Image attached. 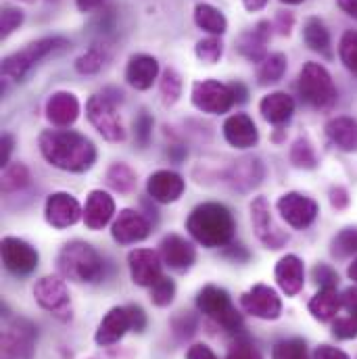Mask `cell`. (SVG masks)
<instances>
[{
  "instance_id": "1",
  "label": "cell",
  "mask_w": 357,
  "mask_h": 359,
  "mask_svg": "<svg viewBox=\"0 0 357 359\" xmlns=\"http://www.w3.org/2000/svg\"><path fill=\"white\" fill-rule=\"evenodd\" d=\"M40 151L44 159L65 172L82 174L92 168L96 149L86 136L72 130H48L40 136Z\"/></svg>"
},
{
  "instance_id": "2",
  "label": "cell",
  "mask_w": 357,
  "mask_h": 359,
  "mask_svg": "<svg viewBox=\"0 0 357 359\" xmlns=\"http://www.w3.org/2000/svg\"><path fill=\"white\" fill-rule=\"evenodd\" d=\"M186 228L190 236L207 249L226 247L234 236V217L228 207L220 203H203L190 213Z\"/></svg>"
},
{
  "instance_id": "3",
  "label": "cell",
  "mask_w": 357,
  "mask_h": 359,
  "mask_svg": "<svg viewBox=\"0 0 357 359\" xmlns=\"http://www.w3.org/2000/svg\"><path fill=\"white\" fill-rule=\"evenodd\" d=\"M59 269L72 282H98L105 273V266L100 255L90 247L88 243L74 241L67 243L59 253Z\"/></svg>"
},
{
  "instance_id": "4",
  "label": "cell",
  "mask_w": 357,
  "mask_h": 359,
  "mask_svg": "<svg viewBox=\"0 0 357 359\" xmlns=\"http://www.w3.org/2000/svg\"><path fill=\"white\" fill-rule=\"evenodd\" d=\"M65 46H69V42L65 38H42L38 42H32L23 50L15 53L2 61V76L11 78L15 82H21L42 59H46L50 53L65 48Z\"/></svg>"
},
{
  "instance_id": "5",
  "label": "cell",
  "mask_w": 357,
  "mask_h": 359,
  "mask_svg": "<svg viewBox=\"0 0 357 359\" xmlns=\"http://www.w3.org/2000/svg\"><path fill=\"white\" fill-rule=\"evenodd\" d=\"M301 98L314 109H330L337 102V86L320 63H307L299 76Z\"/></svg>"
},
{
  "instance_id": "6",
  "label": "cell",
  "mask_w": 357,
  "mask_h": 359,
  "mask_svg": "<svg viewBox=\"0 0 357 359\" xmlns=\"http://www.w3.org/2000/svg\"><path fill=\"white\" fill-rule=\"evenodd\" d=\"M196 307H198L201 313L215 320L228 332H238L243 328L241 313L234 309V305L230 301V294L220 286H213V284L205 286L196 297Z\"/></svg>"
},
{
  "instance_id": "7",
  "label": "cell",
  "mask_w": 357,
  "mask_h": 359,
  "mask_svg": "<svg viewBox=\"0 0 357 359\" xmlns=\"http://www.w3.org/2000/svg\"><path fill=\"white\" fill-rule=\"evenodd\" d=\"M34 297L38 305L59 320H69L72 318V301H69V290L67 284L59 276H46L36 282L34 286Z\"/></svg>"
},
{
  "instance_id": "8",
  "label": "cell",
  "mask_w": 357,
  "mask_h": 359,
  "mask_svg": "<svg viewBox=\"0 0 357 359\" xmlns=\"http://www.w3.org/2000/svg\"><path fill=\"white\" fill-rule=\"evenodd\" d=\"M86 115L90 123L98 130V134L109 142H119L126 138L121 119L115 111V102L109 96H92L86 104Z\"/></svg>"
},
{
  "instance_id": "9",
  "label": "cell",
  "mask_w": 357,
  "mask_h": 359,
  "mask_svg": "<svg viewBox=\"0 0 357 359\" xmlns=\"http://www.w3.org/2000/svg\"><path fill=\"white\" fill-rule=\"evenodd\" d=\"M192 102L196 109L209 115L228 113L230 107L236 102L232 84H220L217 80H203L192 86Z\"/></svg>"
},
{
  "instance_id": "10",
  "label": "cell",
  "mask_w": 357,
  "mask_h": 359,
  "mask_svg": "<svg viewBox=\"0 0 357 359\" xmlns=\"http://www.w3.org/2000/svg\"><path fill=\"white\" fill-rule=\"evenodd\" d=\"M278 211L282 215V219L297 228V230H305L309 228L316 217H318V203L305 194L299 192H288L284 196H280L278 201Z\"/></svg>"
},
{
  "instance_id": "11",
  "label": "cell",
  "mask_w": 357,
  "mask_h": 359,
  "mask_svg": "<svg viewBox=\"0 0 357 359\" xmlns=\"http://www.w3.org/2000/svg\"><path fill=\"white\" fill-rule=\"evenodd\" d=\"M241 305L247 313L260 320H278L282 313V301L278 292L266 284H255L249 292H245L241 297Z\"/></svg>"
},
{
  "instance_id": "12",
  "label": "cell",
  "mask_w": 357,
  "mask_h": 359,
  "mask_svg": "<svg viewBox=\"0 0 357 359\" xmlns=\"http://www.w3.org/2000/svg\"><path fill=\"white\" fill-rule=\"evenodd\" d=\"M2 264L15 276H29L38 268V251L21 238L6 236L2 241Z\"/></svg>"
},
{
  "instance_id": "13",
  "label": "cell",
  "mask_w": 357,
  "mask_h": 359,
  "mask_svg": "<svg viewBox=\"0 0 357 359\" xmlns=\"http://www.w3.org/2000/svg\"><path fill=\"white\" fill-rule=\"evenodd\" d=\"M251 222L255 228L257 238L268 247V249H282L288 241L286 232H282L271 217L268 201L264 196H257L251 205Z\"/></svg>"
},
{
  "instance_id": "14",
  "label": "cell",
  "mask_w": 357,
  "mask_h": 359,
  "mask_svg": "<svg viewBox=\"0 0 357 359\" xmlns=\"http://www.w3.org/2000/svg\"><path fill=\"white\" fill-rule=\"evenodd\" d=\"M36 345V328L25 320H13L4 334H2V347L8 355L19 359H29Z\"/></svg>"
},
{
  "instance_id": "15",
  "label": "cell",
  "mask_w": 357,
  "mask_h": 359,
  "mask_svg": "<svg viewBox=\"0 0 357 359\" xmlns=\"http://www.w3.org/2000/svg\"><path fill=\"white\" fill-rule=\"evenodd\" d=\"M80 217H82V207L72 194L57 192V194L48 196V201H46V222L53 228H59V230L69 228Z\"/></svg>"
},
{
  "instance_id": "16",
  "label": "cell",
  "mask_w": 357,
  "mask_h": 359,
  "mask_svg": "<svg viewBox=\"0 0 357 359\" xmlns=\"http://www.w3.org/2000/svg\"><path fill=\"white\" fill-rule=\"evenodd\" d=\"M113 238L121 245H132V243H140L151 234V224L144 215H140L138 211L132 209H123L111 230Z\"/></svg>"
},
{
  "instance_id": "17",
  "label": "cell",
  "mask_w": 357,
  "mask_h": 359,
  "mask_svg": "<svg viewBox=\"0 0 357 359\" xmlns=\"http://www.w3.org/2000/svg\"><path fill=\"white\" fill-rule=\"evenodd\" d=\"M130 273L134 284L138 286H153L161 278V262L155 251L151 249H136L128 255Z\"/></svg>"
},
{
  "instance_id": "18",
  "label": "cell",
  "mask_w": 357,
  "mask_h": 359,
  "mask_svg": "<svg viewBox=\"0 0 357 359\" xmlns=\"http://www.w3.org/2000/svg\"><path fill=\"white\" fill-rule=\"evenodd\" d=\"M132 330V322H130V311L128 307H113L100 322L98 330H96V343L100 347H109L115 345L123 339V334Z\"/></svg>"
},
{
  "instance_id": "19",
  "label": "cell",
  "mask_w": 357,
  "mask_h": 359,
  "mask_svg": "<svg viewBox=\"0 0 357 359\" xmlns=\"http://www.w3.org/2000/svg\"><path fill=\"white\" fill-rule=\"evenodd\" d=\"M224 136L236 149H251L260 140V134H257V128H255L253 119L249 115H245V113H236V115L226 119Z\"/></svg>"
},
{
  "instance_id": "20",
  "label": "cell",
  "mask_w": 357,
  "mask_h": 359,
  "mask_svg": "<svg viewBox=\"0 0 357 359\" xmlns=\"http://www.w3.org/2000/svg\"><path fill=\"white\" fill-rule=\"evenodd\" d=\"M80 115V102L72 92H55L46 102V117L53 126L67 128Z\"/></svg>"
},
{
  "instance_id": "21",
  "label": "cell",
  "mask_w": 357,
  "mask_h": 359,
  "mask_svg": "<svg viewBox=\"0 0 357 359\" xmlns=\"http://www.w3.org/2000/svg\"><path fill=\"white\" fill-rule=\"evenodd\" d=\"M161 257H163V262L172 269L184 271V269H188L194 264L196 251L180 234H170V236H166L161 241Z\"/></svg>"
},
{
  "instance_id": "22",
  "label": "cell",
  "mask_w": 357,
  "mask_h": 359,
  "mask_svg": "<svg viewBox=\"0 0 357 359\" xmlns=\"http://www.w3.org/2000/svg\"><path fill=\"white\" fill-rule=\"evenodd\" d=\"M147 190H149L151 198L157 201V203H174L184 192V180L180 178L176 172L161 170V172H155L149 178Z\"/></svg>"
},
{
  "instance_id": "23",
  "label": "cell",
  "mask_w": 357,
  "mask_h": 359,
  "mask_svg": "<svg viewBox=\"0 0 357 359\" xmlns=\"http://www.w3.org/2000/svg\"><path fill=\"white\" fill-rule=\"evenodd\" d=\"M276 282L282 288L286 297H295L303 288L305 271H303V262L297 255H286L276 264Z\"/></svg>"
},
{
  "instance_id": "24",
  "label": "cell",
  "mask_w": 357,
  "mask_h": 359,
  "mask_svg": "<svg viewBox=\"0 0 357 359\" xmlns=\"http://www.w3.org/2000/svg\"><path fill=\"white\" fill-rule=\"evenodd\" d=\"M159 76V63L149 55H134L126 69V80L132 88L149 90Z\"/></svg>"
},
{
  "instance_id": "25",
  "label": "cell",
  "mask_w": 357,
  "mask_h": 359,
  "mask_svg": "<svg viewBox=\"0 0 357 359\" xmlns=\"http://www.w3.org/2000/svg\"><path fill=\"white\" fill-rule=\"evenodd\" d=\"M113 213H115L113 198L102 190H92L88 194V201H86V209H84V222L90 230L105 228L111 222Z\"/></svg>"
},
{
  "instance_id": "26",
  "label": "cell",
  "mask_w": 357,
  "mask_h": 359,
  "mask_svg": "<svg viewBox=\"0 0 357 359\" xmlns=\"http://www.w3.org/2000/svg\"><path fill=\"white\" fill-rule=\"evenodd\" d=\"M260 111H262V115H264L266 121L274 123V126H282V123H286L292 117V113H295V100L286 92H274V94H268L262 100Z\"/></svg>"
},
{
  "instance_id": "27",
  "label": "cell",
  "mask_w": 357,
  "mask_h": 359,
  "mask_svg": "<svg viewBox=\"0 0 357 359\" xmlns=\"http://www.w3.org/2000/svg\"><path fill=\"white\" fill-rule=\"evenodd\" d=\"M269 40V23L262 21L255 29L247 32L238 40V53L247 57L249 61H264L266 59V46Z\"/></svg>"
},
{
  "instance_id": "28",
  "label": "cell",
  "mask_w": 357,
  "mask_h": 359,
  "mask_svg": "<svg viewBox=\"0 0 357 359\" xmlns=\"http://www.w3.org/2000/svg\"><path fill=\"white\" fill-rule=\"evenodd\" d=\"M326 134L345 153H356L357 151V121L351 117H337L328 121Z\"/></svg>"
},
{
  "instance_id": "29",
  "label": "cell",
  "mask_w": 357,
  "mask_h": 359,
  "mask_svg": "<svg viewBox=\"0 0 357 359\" xmlns=\"http://www.w3.org/2000/svg\"><path fill=\"white\" fill-rule=\"evenodd\" d=\"M341 307H343V297L337 292V288H320V292L309 301V311L320 322L335 320Z\"/></svg>"
},
{
  "instance_id": "30",
  "label": "cell",
  "mask_w": 357,
  "mask_h": 359,
  "mask_svg": "<svg viewBox=\"0 0 357 359\" xmlns=\"http://www.w3.org/2000/svg\"><path fill=\"white\" fill-rule=\"evenodd\" d=\"M303 40H305V44H307L314 53H320V55L330 57V34H328L326 25H324L318 17H309V19L305 21Z\"/></svg>"
},
{
  "instance_id": "31",
  "label": "cell",
  "mask_w": 357,
  "mask_h": 359,
  "mask_svg": "<svg viewBox=\"0 0 357 359\" xmlns=\"http://www.w3.org/2000/svg\"><path fill=\"white\" fill-rule=\"evenodd\" d=\"M194 21H196V25L201 29H205V32H209L213 36H222L228 29V21H226L224 13L220 8L211 6V4H205V2L196 4Z\"/></svg>"
},
{
  "instance_id": "32",
  "label": "cell",
  "mask_w": 357,
  "mask_h": 359,
  "mask_svg": "<svg viewBox=\"0 0 357 359\" xmlns=\"http://www.w3.org/2000/svg\"><path fill=\"white\" fill-rule=\"evenodd\" d=\"M286 72V57L282 53H274L266 57L257 69V80L262 86H268V84H274L278 82Z\"/></svg>"
},
{
  "instance_id": "33",
  "label": "cell",
  "mask_w": 357,
  "mask_h": 359,
  "mask_svg": "<svg viewBox=\"0 0 357 359\" xmlns=\"http://www.w3.org/2000/svg\"><path fill=\"white\" fill-rule=\"evenodd\" d=\"M262 180V165L260 161L255 159H247V161H241L236 168H234V176L232 182L238 186V188H249V186H257Z\"/></svg>"
},
{
  "instance_id": "34",
  "label": "cell",
  "mask_w": 357,
  "mask_h": 359,
  "mask_svg": "<svg viewBox=\"0 0 357 359\" xmlns=\"http://www.w3.org/2000/svg\"><path fill=\"white\" fill-rule=\"evenodd\" d=\"M107 182L111 188H115L117 192H130L136 186V176L134 172L123 165V163H115L111 165V170L107 172Z\"/></svg>"
},
{
  "instance_id": "35",
  "label": "cell",
  "mask_w": 357,
  "mask_h": 359,
  "mask_svg": "<svg viewBox=\"0 0 357 359\" xmlns=\"http://www.w3.org/2000/svg\"><path fill=\"white\" fill-rule=\"evenodd\" d=\"M290 161L295 168H303V170H314L318 165V157L311 149V144L305 138H299L292 149H290Z\"/></svg>"
},
{
  "instance_id": "36",
  "label": "cell",
  "mask_w": 357,
  "mask_h": 359,
  "mask_svg": "<svg viewBox=\"0 0 357 359\" xmlns=\"http://www.w3.org/2000/svg\"><path fill=\"white\" fill-rule=\"evenodd\" d=\"M357 253V228H345L332 241V255L337 259H345Z\"/></svg>"
},
{
  "instance_id": "37",
  "label": "cell",
  "mask_w": 357,
  "mask_h": 359,
  "mask_svg": "<svg viewBox=\"0 0 357 359\" xmlns=\"http://www.w3.org/2000/svg\"><path fill=\"white\" fill-rule=\"evenodd\" d=\"M271 359H307V345L301 339H288L276 343Z\"/></svg>"
},
{
  "instance_id": "38",
  "label": "cell",
  "mask_w": 357,
  "mask_h": 359,
  "mask_svg": "<svg viewBox=\"0 0 357 359\" xmlns=\"http://www.w3.org/2000/svg\"><path fill=\"white\" fill-rule=\"evenodd\" d=\"M339 55H341V61L345 63V67L349 72L357 74V32L356 29H349L343 34L341 38V46H339Z\"/></svg>"
},
{
  "instance_id": "39",
  "label": "cell",
  "mask_w": 357,
  "mask_h": 359,
  "mask_svg": "<svg viewBox=\"0 0 357 359\" xmlns=\"http://www.w3.org/2000/svg\"><path fill=\"white\" fill-rule=\"evenodd\" d=\"M176 297V284L174 280L161 276L153 286H151V301L157 305V307H168Z\"/></svg>"
},
{
  "instance_id": "40",
  "label": "cell",
  "mask_w": 357,
  "mask_h": 359,
  "mask_svg": "<svg viewBox=\"0 0 357 359\" xmlns=\"http://www.w3.org/2000/svg\"><path fill=\"white\" fill-rule=\"evenodd\" d=\"M182 94V80L174 69H166L163 78H161V96H163V104H174Z\"/></svg>"
},
{
  "instance_id": "41",
  "label": "cell",
  "mask_w": 357,
  "mask_h": 359,
  "mask_svg": "<svg viewBox=\"0 0 357 359\" xmlns=\"http://www.w3.org/2000/svg\"><path fill=\"white\" fill-rule=\"evenodd\" d=\"M222 53H224V44L220 38H205L196 44V57L203 63H209V65L217 63Z\"/></svg>"
},
{
  "instance_id": "42",
  "label": "cell",
  "mask_w": 357,
  "mask_h": 359,
  "mask_svg": "<svg viewBox=\"0 0 357 359\" xmlns=\"http://www.w3.org/2000/svg\"><path fill=\"white\" fill-rule=\"evenodd\" d=\"M29 180V174L25 170V165L21 163H15L11 168H6L4 176H2V190L4 192H13V190H19L27 184Z\"/></svg>"
},
{
  "instance_id": "43",
  "label": "cell",
  "mask_w": 357,
  "mask_h": 359,
  "mask_svg": "<svg viewBox=\"0 0 357 359\" xmlns=\"http://www.w3.org/2000/svg\"><path fill=\"white\" fill-rule=\"evenodd\" d=\"M102 65H105V55L98 48H90L86 55H82L76 61V69L84 76H92V74L100 72Z\"/></svg>"
},
{
  "instance_id": "44",
  "label": "cell",
  "mask_w": 357,
  "mask_h": 359,
  "mask_svg": "<svg viewBox=\"0 0 357 359\" xmlns=\"http://www.w3.org/2000/svg\"><path fill=\"white\" fill-rule=\"evenodd\" d=\"M21 23H23V13L19 8H13V6L2 8V17H0V34H2V38L13 34Z\"/></svg>"
},
{
  "instance_id": "45",
  "label": "cell",
  "mask_w": 357,
  "mask_h": 359,
  "mask_svg": "<svg viewBox=\"0 0 357 359\" xmlns=\"http://www.w3.org/2000/svg\"><path fill=\"white\" fill-rule=\"evenodd\" d=\"M311 273H314V280L320 288H337L339 286V273L326 264L316 266Z\"/></svg>"
},
{
  "instance_id": "46",
  "label": "cell",
  "mask_w": 357,
  "mask_h": 359,
  "mask_svg": "<svg viewBox=\"0 0 357 359\" xmlns=\"http://www.w3.org/2000/svg\"><path fill=\"white\" fill-rule=\"evenodd\" d=\"M226 359H264L262 353L257 351V347L249 341H236L230 351H228V358Z\"/></svg>"
},
{
  "instance_id": "47",
  "label": "cell",
  "mask_w": 357,
  "mask_h": 359,
  "mask_svg": "<svg viewBox=\"0 0 357 359\" xmlns=\"http://www.w3.org/2000/svg\"><path fill=\"white\" fill-rule=\"evenodd\" d=\"M332 334L341 341H351L357 337V322L349 318H337L335 326H332Z\"/></svg>"
},
{
  "instance_id": "48",
  "label": "cell",
  "mask_w": 357,
  "mask_h": 359,
  "mask_svg": "<svg viewBox=\"0 0 357 359\" xmlns=\"http://www.w3.org/2000/svg\"><path fill=\"white\" fill-rule=\"evenodd\" d=\"M134 130H136L138 142H140V144H147V142L151 140V134H153V117H151L147 111H142L140 117H138L136 123H134Z\"/></svg>"
},
{
  "instance_id": "49",
  "label": "cell",
  "mask_w": 357,
  "mask_h": 359,
  "mask_svg": "<svg viewBox=\"0 0 357 359\" xmlns=\"http://www.w3.org/2000/svg\"><path fill=\"white\" fill-rule=\"evenodd\" d=\"M130 311V322H132V330L134 332H142L147 328V313L142 311V307L138 305H128Z\"/></svg>"
},
{
  "instance_id": "50",
  "label": "cell",
  "mask_w": 357,
  "mask_h": 359,
  "mask_svg": "<svg viewBox=\"0 0 357 359\" xmlns=\"http://www.w3.org/2000/svg\"><path fill=\"white\" fill-rule=\"evenodd\" d=\"M314 359H349V355L337 347H330V345H320L316 351H314Z\"/></svg>"
},
{
  "instance_id": "51",
  "label": "cell",
  "mask_w": 357,
  "mask_h": 359,
  "mask_svg": "<svg viewBox=\"0 0 357 359\" xmlns=\"http://www.w3.org/2000/svg\"><path fill=\"white\" fill-rule=\"evenodd\" d=\"M341 297H343V307L349 311V316L357 322V286L347 288Z\"/></svg>"
},
{
  "instance_id": "52",
  "label": "cell",
  "mask_w": 357,
  "mask_h": 359,
  "mask_svg": "<svg viewBox=\"0 0 357 359\" xmlns=\"http://www.w3.org/2000/svg\"><path fill=\"white\" fill-rule=\"evenodd\" d=\"M186 359H217V355L203 343L198 345H192L188 351H186Z\"/></svg>"
},
{
  "instance_id": "53",
  "label": "cell",
  "mask_w": 357,
  "mask_h": 359,
  "mask_svg": "<svg viewBox=\"0 0 357 359\" xmlns=\"http://www.w3.org/2000/svg\"><path fill=\"white\" fill-rule=\"evenodd\" d=\"M330 203H332V207H337V209H345V207L349 205V194H347V190L341 188V186L332 188V190H330Z\"/></svg>"
},
{
  "instance_id": "54",
  "label": "cell",
  "mask_w": 357,
  "mask_h": 359,
  "mask_svg": "<svg viewBox=\"0 0 357 359\" xmlns=\"http://www.w3.org/2000/svg\"><path fill=\"white\" fill-rule=\"evenodd\" d=\"M0 147H2L0 149V165H8V157L13 153V136L11 134H4Z\"/></svg>"
},
{
  "instance_id": "55",
  "label": "cell",
  "mask_w": 357,
  "mask_h": 359,
  "mask_svg": "<svg viewBox=\"0 0 357 359\" xmlns=\"http://www.w3.org/2000/svg\"><path fill=\"white\" fill-rule=\"evenodd\" d=\"M290 27H292V15L282 13V15L278 17V29H280V34H282V36H288V34H290Z\"/></svg>"
},
{
  "instance_id": "56",
  "label": "cell",
  "mask_w": 357,
  "mask_h": 359,
  "mask_svg": "<svg viewBox=\"0 0 357 359\" xmlns=\"http://www.w3.org/2000/svg\"><path fill=\"white\" fill-rule=\"evenodd\" d=\"M337 4H339V8L343 13H347L349 17L357 19V0H337Z\"/></svg>"
},
{
  "instance_id": "57",
  "label": "cell",
  "mask_w": 357,
  "mask_h": 359,
  "mask_svg": "<svg viewBox=\"0 0 357 359\" xmlns=\"http://www.w3.org/2000/svg\"><path fill=\"white\" fill-rule=\"evenodd\" d=\"M76 4L82 13H90V11H96L98 6H102L105 0H76Z\"/></svg>"
},
{
  "instance_id": "58",
  "label": "cell",
  "mask_w": 357,
  "mask_h": 359,
  "mask_svg": "<svg viewBox=\"0 0 357 359\" xmlns=\"http://www.w3.org/2000/svg\"><path fill=\"white\" fill-rule=\"evenodd\" d=\"M232 90H234V98L236 102H245L247 100V90L243 84H232Z\"/></svg>"
},
{
  "instance_id": "59",
  "label": "cell",
  "mask_w": 357,
  "mask_h": 359,
  "mask_svg": "<svg viewBox=\"0 0 357 359\" xmlns=\"http://www.w3.org/2000/svg\"><path fill=\"white\" fill-rule=\"evenodd\" d=\"M243 2H245V6H247L249 11H260V8L266 6L268 0H243Z\"/></svg>"
},
{
  "instance_id": "60",
  "label": "cell",
  "mask_w": 357,
  "mask_h": 359,
  "mask_svg": "<svg viewBox=\"0 0 357 359\" xmlns=\"http://www.w3.org/2000/svg\"><path fill=\"white\" fill-rule=\"evenodd\" d=\"M349 278H351L353 282H357V259L349 266Z\"/></svg>"
},
{
  "instance_id": "61",
  "label": "cell",
  "mask_w": 357,
  "mask_h": 359,
  "mask_svg": "<svg viewBox=\"0 0 357 359\" xmlns=\"http://www.w3.org/2000/svg\"><path fill=\"white\" fill-rule=\"evenodd\" d=\"M282 2H286V4H301V2H305V0H282Z\"/></svg>"
}]
</instances>
